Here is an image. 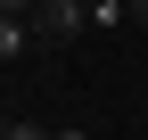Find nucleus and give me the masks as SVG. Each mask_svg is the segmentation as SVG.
I'll list each match as a JSON object with an SVG mask.
<instances>
[{
    "label": "nucleus",
    "mask_w": 148,
    "mask_h": 140,
    "mask_svg": "<svg viewBox=\"0 0 148 140\" xmlns=\"http://www.w3.org/2000/svg\"><path fill=\"white\" fill-rule=\"evenodd\" d=\"M90 33V0H33V41H74Z\"/></svg>",
    "instance_id": "nucleus-1"
},
{
    "label": "nucleus",
    "mask_w": 148,
    "mask_h": 140,
    "mask_svg": "<svg viewBox=\"0 0 148 140\" xmlns=\"http://www.w3.org/2000/svg\"><path fill=\"white\" fill-rule=\"evenodd\" d=\"M33 49V16H0V66Z\"/></svg>",
    "instance_id": "nucleus-2"
},
{
    "label": "nucleus",
    "mask_w": 148,
    "mask_h": 140,
    "mask_svg": "<svg viewBox=\"0 0 148 140\" xmlns=\"http://www.w3.org/2000/svg\"><path fill=\"white\" fill-rule=\"evenodd\" d=\"M123 16H132V0H90V25H99V33H115Z\"/></svg>",
    "instance_id": "nucleus-3"
},
{
    "label": "nucleus",
    "mask_w": 148,
    "mask_h": 140,
    "mask_svg": "<svg viewBox=\"0 0 148 140\" xmlns=\"http://www.w3.org/2000/svg\"><path fill=\"white\" fill-rule=\"evenodd\" d=\"M8 140H58L49 124H8Z\"/></svg>",
    "instance_id": "nucleus-4"
},
{
    "label": "nucleus",
    "mask_w": 148,
    "mask_h": 140,
    "mask_svg": "<svg viewBox=\"0 0 148 140\" xmlns=\"http://www.w3.org/2000/svg\"><path fill=\"white\" fill-rule=\"evenodd\" d=\"M0 16H33V0H0Z\"/></svg>",
    "instance_id": "nucleus-5"
},
{
    "label": "nucleus",
    "mask_w": 148,
    "mask_h": 140,
    "mask_svg": "<svg viewBox=\"0 0 148 140\" xmlns=\"http://www.w3.org/2000/svg\"><path fill=\"white\" fill-rule=\"evenodd\" d=\"M132 16H140V25H148V0H132Z\"/></svg>",
    "instance_id": "nucleus-6"
},
{
    "label": "nucleus",
    "mask_w": 148,
    "mask_h": 140,
    "mask_svg": "<svg viewBox=\"0 0 148 140\" xmlns=\"http://www.w3.org/2000/svg\"><path fill=\"white\" fill-rule=\"evenodd\" d=\"M58 140H90V132H58Z\"/></svg>",
    "instance_id": "nucleus-7"
},
{
    "label": "nucleus",
    "mask_w": 148,
    "mask_h": 140,
    "mask_svg": "<svg viewBox=\"0 0 148 140\" xmlns=\"http://www.w3.org/2000/svg\"><path fill=\"white\" fill-rule=\"evenodd\" d=\"M0 140H8V124H0Z\"/></svg>",
    "instance_id": "nucleus-8"
}]
</instances>
